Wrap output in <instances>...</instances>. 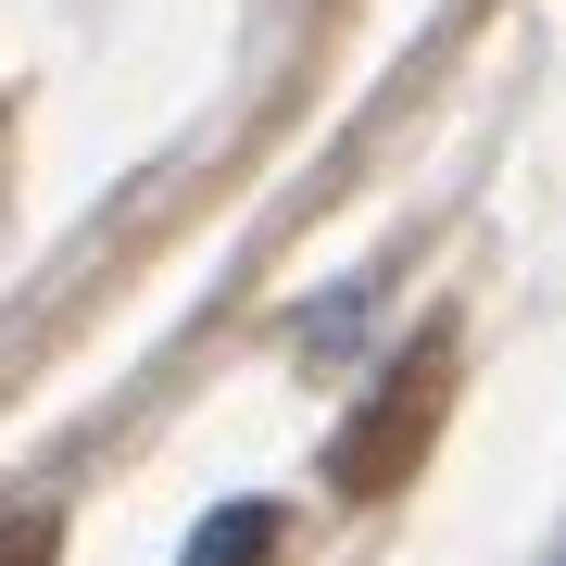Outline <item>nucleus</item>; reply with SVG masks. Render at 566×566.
I'll use <instances>...</instances> for the list:
<instances>
[{"instance_id": "obj_1", "label": "nucleus", "mask_w": 566, "mask_h": 566, "mask_svg": "<svg viewBox=\"0 0 566 566\" xmlns=\"http://www.w3.org/2000/svg\"><path fill=\"white\" fill-rule=\"evenodd\" d=\"M441 340H416L403 365L378 378V403H365L353 428H340V453H327V479L353 491V504H378V491H403L416 479V453H428V428H441Z\"/></svg>"}, {"instance_id": "obj_2", "label": "nucleus", "mask_w": 566, "mask_h": 566, "mask_svg": "<svg viewBox=\"0 0 566 566\" xmlns=\"http://www.w3.org/2000/svg\"><path fill=\"white\" fill-rule=\"evenodd\" d=\"M177 566H277V504H214Z\"/></svg>"}, {"instance_id": "obj_3", "label": "nucleus", "mask_w": 566, "mask_h": 566, "mask_svg": "<svg viewBox=\"0 0 566 566\" xmlns=\"http://www.w3.org/2000/svg\"><path fill=\"white\" fill-rule=\"evenodd\" d=\"M0 566H51V516H13V528H0Z\"/></svg>"}]
</instances>
